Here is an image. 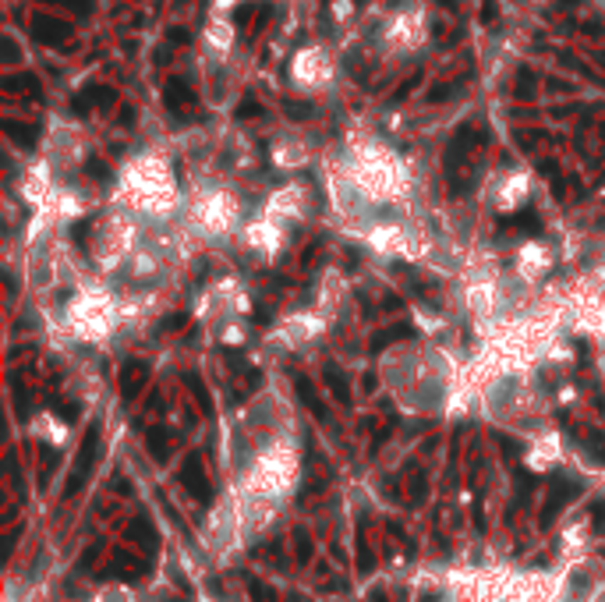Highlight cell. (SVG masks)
<instances>
[{
	"instance_id": "obj_1",
	"label": "cell",
	"mask_w": 605,
	"mask_h": 602,
	"mask_svg": "<svg viewBox=\"0 0 605 602\" xmlns=\"http://www.w3.org/2000/svg\"><path fill=\"white\" fill-rule=\"evenodd\" d=\"M294 75L301 86H322L329 78V61L319 50H304L301 57L294 61Z\"/></svg>"
}]
</instances>
